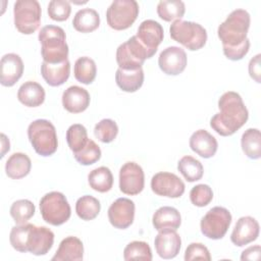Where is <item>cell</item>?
Returning <instances> with one entry per match:
<instances>
[{
    "instance_id": "obj_1",
    "label": "cell",
    "mask_w": 261,
    "mask_h": 261,
    "mask_svg": "<svg viewBox=\"0 0 261 261\" xmlns=\"http://www.w3.org/2000/svg\"><path fill=\"white\" fill-rule=\"evenodd\" d=\"M250 22V14L247 10L236 9L219 24L217 35L222 43L223 53L229 60H241L249 52L250 40L247 35Z\"/></svg>"
},
{
    "instance_id": "obj_2",
    "label": "cell",
    "mask_w": 261,
    "mask_h": 261,
    "mask_svg": "<svg viewBox=\"0 0 261 261\" xmlns=\"http://www.w3.org/2000/svg\"><path fill=\"white\" fill-rule=\"evenodd\" d=\"M219 112L210 119V126L220 136L233 135L248 120L249 112L240 94L228 91L218 100Z\"/></svg>"
},
{
    "instance_id": "obj_3",
    "label": "cell",
    "mask_w": 261,
    "mask_h": 261,
    "mask_svg": "<svg viewBox=\"0 0 261 261\" xmlns=\"http://www.w3.org/2000/svg\"><path fill=\"white\" fill-rule=\"evenodd\" d=\"M9 242L12 248L20 253L30 252L36 256H41L46 255L52 248L54 233L46 226L23 223L11 228Z\"/></svg>"
},
{
    "instance_id": "obj_4",
    "label": "cell",
    "mask_w": 261,
    "mask_h": 261,
    "mask_svg": "<svg viewBox=\"0 0 261 261\" xmlns=\"http://www.w3.org/2000/svg\"><path fill=\"white\" fill-rule=\"evenodd\" d=\"M38 38L41 44L43 61L56 64L67 60L68 45L62 28L52 24L45 25L41 29Z\"/></svg>"
},
{
    "instance_id": "obj_5",
    "label": "cell",
    "mask_w": 261,
    "mask_h": 261,
    "mask_svg": "<svg viewBox=\"0 0 261 261\" xmlns=\"http://www.w3.org/2000/svg\"><path fill=\"white\" fill-rule=\"evenodd\" d=\"M29 140L36 153L47 157L54 154L58 147L56 129L53 123L47 119H37L28 127Z\"/></svg>"
},
{
    "instance_id": "obj_6",
    "label": "cell",
    "mask_w": 261,
    "mask_h": 261,
    "mask_svg": "<svg viewBox=\"0 0 261 261\" xmlns=\"http://www.w3.org/2000/svg\"><path fill=\"white\" fill-rule=\"evenodd\" d=\"M170 37L181 44L190 51H197L203 48L207 41V32L200 23L176 19L169 28Z\"/></svg>"
},
{
    "instance_id": "obj_7",
    "label": "cell",
    "mask_w": 261,
    "mask_h": 261,
    "mask_svg": "<svg viewBox=\"0 0 261 261\" xmlns=\"http://www.w3.org/2000/svg\"><path fill=\"white\" fill-rule=\"evenodd\" d=\"M40 212L47 223L58 226L69 219L71 209L62 193L50 192L40 200Z\"/></svg>"
},
{
    "instance_id": "obj_8",
    "label": "cell",
    "mask_w": 261,
    "mask_h": 261,
    "mask_svg": "<svg viewBox=\"0 0 261 261\" xmlns=\"http://www.w3.org/2000/svg\"><path fill=\"white\" fill-rule=\"evenodd\" d=\"M42 9L37 0H17L13 6L14 25L24 35L35 33L41 23Z\"/></svg>"
},
{
    "instance_id": "obj_9",
    "label": "cell",
    "mask_w": 261,
    "mask_h": 261,
    "mask_svg": "<svg viewBox=\"0 0 261 261\" xmlns=\"http://www.w3.org/2000/svg\"><path fill=\"white\" fill-rule=\"evenodd\" d=\"M154 55L146 49L136 36L120 44L116 50V62L121 69L135 70L141 68L146 59Z\"/></svg>"
},
{
    "instance_id": "obj_10",
    "label": "cell",
    "mask_w": 261,
    "mask_h": 261,
    "mask_svg": "<svg viewBox=\"0 0 261 261\" xmlns=\"http://www.w3.org/2000/svg\"><path fill=\"white\" fill-rule=\"evenodd\" d=\"M140 7L135 0H114L106 11L108 25L115 31L128 29L137 19Z\"/></svg>"
},
{
    "instance_id": "obj_11",
    "label": "cell",
    "mask_w": 261,
    "mask_h": 261,
    "mask_svg": "<svg viewBox=\"0 0 261 261\" xmlns=\"http://www.w3.org/2000/svg\"><path fill=\"white\" fill-rule=\"evenodd\" d=\"M231 223L230 212L220 206L211 208L201 219L200 227L202 233L211 240L222 239Z\"/></svg>"
},
{
    "instance_id": "obj_12",
    "label": "cell",
    "mask_w": 261,
    "mask_h": 261,
    "mask_svg": "<svg viewBox=\"0 0 261 261\" xmlns=\"http://www.w3.org/2000/svg\"><path fill=\"white\" fill-rule=\"evenodd\" d=\"M144 186L143 168L133 161L124 163L119 170V190L125 195L135 196L144 190Z\"/></svg>"
},
{
    "instance_id": "obj_13",
    "label": "cell",
    "mask_w": 261,
    "mask_h": 261,
    "mask_svg": "<svg viewBox=\"0 0 261 261\" xmlns=\"http://www.w3.org/2000/svg\"><path fill=\"white\" fill-rule=\"evenodd\" d=\"M185 188L184 181L171 172H157L151 178V189L158 196L179 198L185 193Z\"/></svg>"
},
{
    "instance_id": "obj_14",
    "label": "cell",
    "mask_w": 261,
    "mask_h": 261,
    "mask_svg": "<svg viewBox=\"0 0 261 261\" xmlns=\"http://www.w3.org/2000/svg\"><path fill=\"white\" fill-rule=\"evenodd\" d=\"M135 203L127 198H118L108 209V219L112 226L125 229L130 226L135 218Z\"/></svg>"
},
{
    "instance_id": "obj_15",
    "label": "cell",
    "mask_w": 261,
    "mask_h": 261,
    "mask_svg": "<svg viewBox=\"0 0 261 261\" xmlns=\"http://www.w3.org/2000/svg\"><path fill=\"white\" fill-rule=\"evenodd\" d=\"M158 65L165 74L177 75L181 73L187 66V54L180 47H167L160 53Z\"/></svg>"
},
{
    "instance_id": "obj_16",
    "label": "cell",
    "mask_w": 261,
    "mask_h": 261,
    "mask_svg": "<svg viewBox=\"0 0 261 261\" xmlns=\"http://www.w3.org/2000/svg\"><path fill=\"white\" fill-rule=\"evenodd\" d=\"M136 37L146 49L155 55L158 46L163 41L164 31L159 22L153 19H146L139 25Z\"/></svg>"
},
{
    "instance_id": "obj_17",
    "label": "cell",
    "mask_w": 261,
    "mask_h": 261,
    "mask_svg": "<svg viewBox=\"0 0 261 261\" xmlns=\"http://www.w3.org/2000/svg\"><path fill=\"white\" fill-rule=\"evenodd\" d=\"M259 223L251 216H243L238 219L230 234V241L238 247H243L257 240L259 236Z\"/></svg>"
},
{
    "instance_id": "obj_18",
    "label": "cell",
    "mask_w": 261,
    "mask_h": 261,
    "mask_svg": "<svg viewBox=\"0 0 261 261\" xmlns=\"http://www.w3.org/2000/svg\"><path fill=\"white\" fill-rule=\"evenodd\" d=\"M23 62L19 55L8 53L0 61V83L4 87H12L22 76Z\"/></svg>"
},
{
    "instance_id": "obj_19",
    "label": "cell",
    "mask_w": 261,
    "mask_h": 261,
    "mask_svg": "<svg viewBox=\"0 0 261 261\" xmlns=\"http://www.w3.org/2000/svg\"><path fill=\"white\" fill-rule=\"evenodd\" d=\"M156 253L163 259H172L177 256L181 246L179 234L174 229L159 230L154 241Z\"/></svg>"
},
{
    "instance_id": "obj_20",
    "label": "cell",
    "mask_w": 261,
    "mask_h": 261,
    "mask_svg": "<svg viewBox=\"0 0 261 261\" xmlns=\"http://www.w3.org/2000/svg\"><path fill=\"white\" fill-rule=\"evenodd\" d=\"M62 105L70 113H81L90 105V94L82 87L71 86L62 94Z\"/></svg>"
},
{
    "instance_id": "obj_21",
    "label": "cell",
    "mask_w": 261,
    "mask_h": 261,
    "mask_svg": "<svg viewBox=\"0 0 261 261\" xmlns=\"http://www.w3.org/2000/svg\"><path fill=\"white\" fill-rule=\"evenodd\" d=\"M191 149L203 158H211L215 155L218 143L206 129H198L190 138Z\"/></svg>"
},
{
    "instance_id": "obj_22",
    "label": "cell",
    "mask_w": 261,
    "mask_h": 261,
    "mask_svg": "<svg viewBox=\"0 0 261 261\" xmlns=\"http://www.w3.org/2000/svg\"><path fill=\"white\" fill-rule=\"evenodd\" d=\"M41 74L49 86H61L68 80L70 74L69 60L67 59L61 63L56 64H51L43 61L41 64Z\"/></svg>"
},
{
    "instance_id": "obj_23",
    "label": "cell",
    "mask_w": 261,
    "mask_h": 261,
    "mask_svg": "<svg viewBox=\"0 0 261 261\" xmlns=\"http://www.w3.org/2000/svg\"><path fill=\"white\" fill-rule=\"evenodd\" d=\"M84 258L83 242L76 237H66L61 241L59 247L52 257V261H81Z\"/></svg>"
},
{
    "instance_id": "obj_24",
    "label": "cell",
    "mask_w": 261,
    "mask_h": 261,
    "mask_svg": "<svg viewBox=\"0 0 261 261\" xmlns=\"http://www.w3.org/2000/svg\"><path fill=\"white\" fill-rule=\"evenodd\" d=\"M45 90L44 88L33 81L23 83L17 91L18 101L27 107H38L45 101Z\"/></svg>"
},
{
    "instance_id": "obj_25",
    "label": "cell",
    "mask_w": 261,
    "mask_h": 261,
    "mask_svg": "<svg viewBox=\"0 0 261 261\" xmlns=\"http://www.w3.org/2000/svg\"><path fill=\"white\" fill-rule=\"evenodd\" d=\"M153 226L156 230L174 229L176 230L181 223L180 213L177 209L170 206L160 207L155 211L152 218Z\"/></svg>"
},
{
    "instance_id": "obj_26",
    "label": "cell",
    "mask_w": 261,
    "mask_h": 261,
    "mask_svg": "<svg viewBox=\"0 0 261 261\" xmlns=\"http://www.w3.org/2000/svg\"><path fill=\"white\" fill-rule=\"evenodd\" d=\"M32 168L30 157L21 152L13 153L5 163V172L12 179H19L27 176Z\"/></svg>"
},
{
    "instance_id": "obj_27",
    "label": "cell",
    "mask_w": 261,
    "mask_h": 261,
    "mask_svg": "<svg viewBox=\"0 0 261 261\" xmlns=\"http://www.w3.org/2000/svg\"><path fill=\"white\" fill-rule=\"evenodd\" d=\"M115 81L119 89L127 93H134L138 91L144 83L143 68L135 70H125L118 67L115 73Z\"/></svg>"
},
{
    "instance_id": "obj_28",
    "label": "cell",
    "mask_w": 261,
    "mask_h": 261,
    "mask_svg": "<svg viewBox=\"0 0 261 261\" xmlns=\"http://www.w3.org/2000/svg\"><path fill=\"white\" fill-rule=\"evenodd\" d=\"M73 28L80 33H91L100 25V15L92 8L80 9L72 20Z\"/></svg>"
},
{
    "instance_id": "obj_29",
    "label": "cell",
    "mask_w": 261,
    "mask_h": 261,
    "mask_svg": "<svg viewBox=\"0 0 261 261\" xmlns=\"http://www.w3.org/2000/svg\"><path fill=\"white\" fill-rule=\"evenodd\" d=\"M88 182L89 186L96 192H109L113 186L112 172L106 166L95 168L88 174Z\"/></svg>"
},
{
    "instance_id": "obj_30",
    "label": "cell",
    "mask_w": 261,
    "mask_h": 261,
    "mask_svg": "<svg viewBox=\"0 0 261 261\" xmlns=\"http://www.w3.org/2000/svg\"><path fill=\"white\" fill-rule=\"evenodd\" d=\"M242 150L250 159L261 157V135L258 128H248L242 135Z\"/></svg>"
},
{
    "instance_id": "obj_31",
    "label": "cell",
    "mask_w": 261,
    "mask_h": 261,
    "mask_svg": "<svg viewBox=\"0 0 261 261\" xmlns=\"http://www.w3.org/2000/svg\"><path fill=\"white\" fill-rule=\"evenodd\" d=\"M73 73L77 82L84 85L92 84L97 73V66L95 61L87 56L80 57L74 62Z\"/></svg>"
},
{
    "instance_id": "obj_32",
    "label": "cell",
    "mask_w": 261,
    "mask_h": 261,
    "mask_svg": "<svg viewBox=\"0 0 261 261\" xmlns=\"http://www.w3.org/2000/svg\"><path fill=\"white\" fill-rule=\"evenodd\" d=\"M185 12V3L179 0H162L157 4V14L165 21L180 19Z\"/></svg>"
},
{
    "instance_id": "obj_33",
    "label": "cell",
    "mask_w": 261,
    "mask_h": 261,
    "mask_svg": "<svg viewBox=\"0 0 261 261\" xmlns=\"http://www.w3.org/2000/svg\"><path fill=\"white\" fill-rule=\"evenodd\" d=\"M177 169L182 174V176L190 182L201 179L204 172L202 163L198 159L189 155L184 156L179 159L177 163Z\"/></svg>"
},
{
    "instance_id": "obj_34",
    "label": "cell",
    "mask_w": 261,
    "mask_h": 261,
    "mask_svg": "<svg viewBox=\"0 0 261 261\" xmlns=\"http://www.w3.org/2000/svg\"><path fill=\"white\" fill-rule=\"evenodd\" d=\"M101 210V204L93 196L85 195L77 199L75 203V212L83 220H92L96 218Z\"/></svg>"
},
{
    "instance_id": "obj_35",
    "label": "cell",
    "mask_w": 261,
    "mask_h": 261,
    "mask_svg": "<svg viewBox=\"0 0 261 261\" xmlns=\"http://www.w3.org/2000/svg\"><path fill=\"white\" fill-rule=\"evenodd\" d=\"M88 132L87 128L80 123L71 124L66 130V142L69 149L76 153L81 151L88 143Z\"/></svg>"
},
{
    "instance_id": "obj_36",
    "label": "cell",
    "mask_w": 261,
    "mask_h": 261,
    "mask_svg": "<svg viewBox=\"0 0 261 261\" xmlns=\"http://www.w3.org/2000/svg\"><path fill=\"white\" fill-rule=\"evenodd\" d=\"M36 207L28 199H21L13 202L10 207V215L16 224H23L35 214Z\"/></svg>"
},
{
    "instance_id": "obj_37",
    "label": "cell",
    "mask_w": 261,
    "mask_h": 261,
    "mask_svg": "<svg viewBox=\"0 0 261 261\" xmlns=\"http://www.w3.org/2000/svg\"><path fill=\"white\" fill-rule=\"evenodd\" d=\"M124 260H152V251L150 246L143 241H134L126 245L123 250Z\"/></svg>"
},
{
    "instance_id": "obj_38",
    "label": "cell",
    "mask_w": 261,
    "mask_h": 261,
    "mask_svg": "<svg viewBox=\"0 0 261 261\" xmlns=\"http://www.w3.org/2000/svg\"><path fill=\"white\" fill-rule=\"evenodd\" d=\"M118 134L116 122L109 118L100 120L94 127L95 137L102 143H111Z\"/></svg>"
},
{
    "instance_id": "obj_39",
    "label": "cell",
    "mask_w": 261,
    "mask_h": 261,
    "mask_svg": "<svg viewBox=\"0 0 261 261\" xmlns=\"http://www.w3.org/2000/svg\"><path fill=\"white\" fill-rule=\"evenodd\" d=\"M74 159L82 165H92L101 158L100 147L91 139L87 145L79 152L73 153Z\"/></svg>"
},
{
    "instance_id": "obj_40",
    "label": "cell",
    "mask_w": 261,
    "mask_h": 261,
    "mask_svg": "<svg viewBox=\"0 0 261 261\" xmlns=\"http://www.w3.org/2000/svg\"><path fill=\"white\" fill-rule=\"evenodd\" d=\"M213 199L212 189L208 185L200 184L192 188L190 192V200L197 207L207 206Z\"/></svg>"
},
{
    "instance_id": "obj_41",
    "label": "cell",
    "mask_w": 261,
    "mask_h": 261,
    "mask_svg": "<svg viewBox=\"0 0 261 261\" xmlns=\"http://www.w3.org/2000/svg\"><path fill=\"white\" fill-rule=\"evenodd\" d=\"M71 12L70 3L65 0H52L48 4V14L56 21L66 20Z\"/></svg>"
},
{
    "instance_id": "obj_42",
    "label": "cell",
    "mask_w": 261,
    "mask_h": 261,
    "mask_svg": "<svg viewBox=\"0 0 261 261\" xmlns=\"http://www.w3.org/2000/svg\"><path fill=\"white\" fill-rule=\"evenodd\" d=\"M211 260V256L209 253V250L206 246H204L201 243H192L190 244L185 252V260L191 261V260Z\"/></svg>"
},
{
    "instance_id": "obj_43",
    "label": "cell",
    "mask_w": 261,
    "mask_h": 261,
    "mask_svg": "<svg viewBox=\"0 0 261 261\" xmlns=\"http://www.w3.org/2000/svg\"><path fill=\"white\" fill-rule=\"evenodd\" d=\"M260 54H257L256 56H254L250 62H249V74L250 76L256 82V83H260L261 82V69H260Z\"/></svg>"
},
{
    "instance_id": "obj_44",
    "label": "cell",
    "mask_w": 261,
    "mask_h": 261,
    "mask_svg": "<svg viewBox=\"0 0 261 261\" xmlns=\"http://www.w3.org/2000/svg\"><path fill=\"white\" fill-rule=\"evenodd\" d=\"M260 253H261V248L259 245L249 247L242 252L241 260H259Z\"/></svg>"
}]
</instances>
